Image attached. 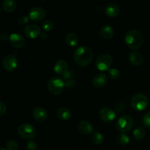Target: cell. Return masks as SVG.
Wrapping results in <instances>:
<instances>
[{
	"label": "cell",
	"mask_w": 150,
	"mask_h": 150,
	"mask_svg": "<svg viewBox=\"0 0 150 150\" xmlns=\"http://www.w3.org/2000/svg\"><path fill=\"white\" fill-rule=\"evenodd\" d=\"M16 1L15 0H4L2 2V8L6 13H13L16 8Z\"/></svg>",
	"instance_id": "obj_22"
},
{
	"label": "cell",
	"mask_w": 150,
	"mask_h": 150,
	"mask_svg": "<svg viewBox=\"0 0 150 150\" xmlns=\"http://www.w3.org/2000/svg\"><path fill=\"white\" fill-rule=\"evenodd\" d=\"M114 35V29L111 26L105 25L100 29V35L105 40H110Z\"/></svg>",
	"instance_id": "obj_18"
},
{
	"label": "cell",
	"mask_w": 150,
	"mask_h": 150,
	"mask_svg": "<svg viewBox=\"0 0 150 150\" xmlns=\"http://www.w3.org/2000/svg\"><path fill=\"white\" fill-rule=\"evenodd\" d=\"M145 136H146V130L142 127H137L133 131V138L138 142L143 140Z\"/></svg>",
	"instance_id": "obj_23"
},
{
	"label": "cell",
	"mask_w": 150,
	"mask_h": 150,
	"mask_svg": "<svg viewBox=\"0 0 150 150\" xmlns=\"http://www.w3.org/2000/svg\"><path fill=\"white\" fill-rule=\"evenodd\" d=\"M94 127L92 123L88 121H81L79 124V130L83 135L88 136L93 133Z\"/></svg>",
	"instance_id": "obj_14"
},
{
	"label": "cell",
	"mask_w": 150,
	"mask_h": 150,
	"mask_svg": "<svg viewBox=\"0 0 150 150\" xmlns=\"http://www.w3.org/2000/svg\"><path fill=\"white\" fill-rule=\"evenodd\" d=\"M125 40L129 48L136 50L143 45L144 38L140 31L137 29H130L126 33Z\"/></svg>",
	"instance_id": "obj_2"
},
{
	"label": "cell",
	"mask_w": 150,
	"mask_h": 150,
	"mask_svg": "<svg viewBox=\"0 0 150 150\" xmlns=\"http://www.w3.org/2000/svg\"><path fill=\"white\" fill-rule=\"evenodd\" d=\"M117 142L121 146H126L130 142V138L125 133H121L117 137Z\"/></svg>",
	"instance_id": "obj_25"
},
{
	"label": "cell",
	"mask_w": 150,
	"mask_h": 150,
	"mask_svg": "<svg viewBox=\"0 0 150 150\" xmlns=\"http://www.w3.org/2000/svg\"><path fill=\"white\" fill-rule=\"evenodd\" d=\"M40 28L35 23H29L25 27L24 35L31 39H35L40 36Z\"/></svg>",
	"instance_id": "obj_11"
},
{
	"label": "cell",
	"mask_w": 150,
	"mask_h": 150,
	"mask_svg": "<svg viewBox=\"0 0 150 150\" xmlns=\"http://www.w3.org/2000/svg\"><path fill=\"white\" fill-rule=\"evenodd\" d=\"M76 86V83L73 79L65 81V87L69 90H73Z\"/></svg>",
	"instance_id": "obj_33"
},
{
	"label": "cell",
	"mask_w": 150,
	"mask_h": 150,
	"mask_svg": "<svg viewBox=\"0 0 150 150\" xmlns=\"http://www.w3.org/2000/svg\"><path fill=\"white\" fill-rule=\"evenodd\" d=\"M131 105L134 110L141 111L144 110L148 105V98L144 94L137 93L131 99Z\"/></svg>",
	"instance_id": "obj_4"
},
{
	"label": "cell",
	"mask_w": 150,
	"mask_h": 150,
	"mask_svg": "<svg viewBox=\"0 0 150 150\" xmlns=\"http://www.w3.org/2000/svg\"><path fill=\"white\" fill-rule=\"evenodd\" d=\"M108 76L112 80H117L120 78V73L118 69L111 68L108 71Z\"/></svg>",
	"instance_id": "obj_26"
},
{
	"label": "cell",
	"mask_w": 150,
	"mask_h": 150,
	"mask_svg": "<svg viewBox=\"0 0 150 150\" xmlns=\"http://www.w3.org/2000/svg\"><path fill=\"white\" fill-rule=\"evenodd\" d=\"M65 87V82L59 77L51 78L48 82V88L49 92L54 95H59L62 92Z\"/></svg>",
	"instance_id": "obj_3"
},
{
	"label": "cell",
	"mask_w": 150,
	"mask_h": 150,
	"mask_svg": "<svg viewBox=\"0 0 150 150\" xmlns=\"http://www.w3.org/2000/svg\"><path fill=\"white\" fill-rule=\"evenodd\" d=\"M10 43L11 44L12 46L16 48H23L25 44V39L23 35L20 33L14 32L10 35Z\"/></svg>",
	"instance_id": "obj_12"
},
{
	"label": "cell",
	"mask_w": 150,
	"mask_h": 150,
	"mask_svg": "<svg viewBox=\"0 0 150 150\" xmlns=\"http://www.w3.org/2000/svg\"><path fill=\"white\" fill-rule=\"evenodd\" d=\"M108 81V78L103 73H98L92 79V84L97 88H100L105 86Z\"/></svg>",
	"instance_id": "obj_15"
},
{
	"label": "cell",
	"mask_w": 150,
	"mask_h": 150,
	"mask_svg": "<svg viewBox=\"0 0 150 150\" xmlns=\"http://www.w3.org/2000/svg\"><path fill=\"white\" fill-rule=\"evenodd\" d=\"M45 16V11L42 7L35 6L29 10V17L31 20L40 21L42 20Z\"/></svg>",
	"instance_id": "obj_10"
},
{
	"label": "cell",
	"mask_w": 150,
	"mask_h": 150,
	"mask_svg": "<svg viewBox=\"0 0 150 150\" xmlns=\"http://www.w3.org/2000/svg\"><path fill=\"white\" fill-rule=\"evenodd\" d=\"M104 140V136L100 132L96 131L93 133L92 136V141L95 144L100 145L103 143Z\"/></svg>",
	"instance_id": "obj_24"
},
{
	"label": "cell",
	"mask_w": 150,
	"mask_h": 150,
	"mask_svg": "<svg viewBox=\"0 0 150 150\" xmlns=\"http://www.w3.org/2000/svg\"><path fill=\"white\" fill-rule=\"evenodd\" d=\"M64 40L65 42L70 47H75L78 45L79 42V38L78 36L75 33L70 32L67 33L64 37Z\"/></svg>",
	"instance_id": "obj_21"
},
{
	"label": "cell",
	"mask_w": 150,
	"mask_h": 150,
	"mask_svg": "<svg viewBox=\"0 0 150 150\" xmlns=\"http://www.w3.org/2000/svg\"><path fill=\"white\" fill-rule=\"evenodd\" d=\"M57 115L59 119L62 120H68L71 117V111L69 108L65 107H61L57 111Z\"/></svg>",
	"instance_id": "obj_20"
},
{
	"label": "cell",
	"mask_w": 150,
	"mask_h": 150,
	"mask_svg": "<svg viewBox=\"0 0 150 150\" xmlns=\"http://www.w3.org/2000/svg\"><path fill=\"white\" fill-rule=\"evenodd\" d=\"M125 109V105L122 103H119L116 104L115 106H114V110H115L116 112L121 113Z\"/></svg>",
	"instance_id": "obj_34"
},
{
	"label": "cell",
	"mask_w": 150,
	"mask_h": 150,
	"mask_svg": "<svg viewBox=\"0 0 150 150\" xmlns=\"http://www.w3.org/2000/svg\"><path fill=\"white\" fill-rule=\"evenodd\" d=\"M54 70L56 73L62 76L68 70V64L64 59H59L54 64Z\"/></svg>",
	"instance_id": "obj_16"
},
{
	"label": "cell",
	"mask_w": 150,
	"mask_h": 150,
	"mask_svg": "<svg viewBox=\"0 0 150 150\" xmlns=\"http://www.w3.org/2000/svg\"><path fill=\"white\" fill-rule=\"evenodd\" d=\"M7 150H17L18 148V143L14 139L8 141L6 144Z\"/></svg>",
	"instance_id": "obj_28"
},
{
	"label": "cell",
	"mask_w": 150,
	"mask_h": 150,
	"mask_svg": "<svg viewBox=\"0 0 150 150\" xmlns=\"http://www.w3.org/2000/svg\"><path fill=\"white\" fill-rule=\"evenodd\" d=\"M42 27L45 32H50L54 28V23L50 20H45L42 22Z\"/></svg>",
	"instance_id": "obj_27"
},
{
	"label": "cell",
	"mask_w": 150,
	"mask_h": 150,
	"mask_svg": "<svg viewBox=\"0 0 150 150\" xmlns=\"http://www.w3.org/2000/svg\"><path fill=\"white\" fill-rule=\"evenodd\" d=\"M32 116L34 119L38 122H44L48 118V111L42 107H35L32 110Z\"/></svg>",
	"instance_id": "obj_13"
},
{
	"label": "cell",
	"mask_w": 150,
	"mask_h": 150,
	"mask_svg": "<svg viewBox=\"0 0 150 150\" xmlns=\"http://www.w3.org/2000/svg\"><path fill=\"white\" fill-rule=\"evenodd\" d=\"M113 63V59L111 56L108 54H103L98 57L95 62L96 67L100 71L109 70Z\"/></svg>",
	"instance_id": "obj_6"
},
{
	"label": "cell",
	"mask_w": 150,
	"mask_h": 150,
	"mask_svg": "<svg viewBox=\"0 0 150 150\" xmlns=\"http://www.w3.org/2000/svg\"><path fill=\"white\" fill-rule=\"evenodd\" d=\"M73 76H74V75H73V71L72 70H68L65 73H64V74L62 75L63 79L65 80V81L73 79Z\"/></svg>",
	"instance_id": "obj_32"
},
{
	"label": "cell",
	"mask_w": 150,
	"mask_h": 150,
	"mask_svg": "<svg viewBox=\"0 0 150 150\" xmlns=\"http://www.w3.org/2000/svg\"><path fill=\"white\" fill-rule=\"evenodd\" d=\"M40 37L42 39H47L48 38V35L46 33H45V32H41Z\"/></svg>",
	"instance_id": "obj_37"
},
{
	"label": "cell",
	"mask_w": 150,
	"mask_h": 150,
	"mask_svg": "<svg viewBox=\"0 0 150 150\" xmlns=\"http://www.w3.org/2000/svg\"><path fill=\"white\" fill-rule=\"evenodd\" d=\"M105 14L111 18H114L119 15L120 12V7L115 3H109L105 9Z\"/></svg>",
	"instance_id": "obj_17"
},
{
	"label": "cell",
	"mask_w": 150,
	"mask_h": 150,
	"mask_svg": "<svg viewBox=\"0 0 150 150\" xmlns=\"http://www.w3.org/2000/svg\"><path fill=\"white\" fill-rule=\"evenodd\" d=\"M133 120L130 116H122L117 121V128L122 133H125L126 132L130 131L133 128Z\"/></svg>",
	"instance_id": "obj_7"
},
{
	"label": "cell",
	"mask_w": 150,
	"mask_h": 150,
	"mask_svg": "<svg viewBox=\"0 0 150 150\" xmlns=\"http://www.w3.org/2000/svg\"><path fill=\"white\" fill-rule=\"evenodd\" d=\"M7 111V106L3 102H0V115L3 116Z\"/></svg>",
	"instance_id": "obj_35"
},
{
	"label": "cell",
	"mask_w": 150,
	"mask_h": 150,
	"mask_svg": "<svg viewBox=\"0 0 150 150\" xmlns=\"http://www.w3.org/2000/svg\"><path fill=\"white\" fill-rule=\"evenodd\" d=\"M18 133L19 136L24 139H32L36 136V129L32 125L29 123H23L20 125L18 128Z\"/></svg>",
	"instance_id": "obj_5"
},
{
	"label": "cell",
	"mask_w": 150,
	"mask_h": 150,
	"mask_svg": "<svg viewBox=\"0 0 150 150\" xmlns=\"http://www.w3.org/2000/svg\"><path fill=\"white\" fill-rule=\"evenodd\" d=\"M2 65L5 70L12 72L18 67V60L16 56L13 54H7L2 59Z\"/></svg>",
	"instance_id": "obj_8"
},
{
	"label": "cell",
	"mask_w": 150,
	"mask_h": 150,
	"mask_svg": "<svg viewBox=\"0 0 150 150\" xmlns=\"http://www.w3.org/2000/svg\"><path fill=\"white\" fill-rule=\"evenodd\" d=\"M10 37H8V35H7L6 33H1L0 35V40H1L2 42H5L7 39H9Z\"/></svg>",
	"instance_id": "obj_36"
},
{
	"label": "cell",
	"mask_w": 150,
	"mask_h": 150,
	"mask_svg": "<svg viewBox=\"0 0 150 150\" xmlns=\"http://www.w3.org/2000/svg\"><path fill=\"white\" fill-rule=\"evenodd\" d=\"M26 150H37L38 149V144L33 140L29 141L26 145Z\"/></svg>",
	"instance_id": "obj_31"
},
{
	"label": "cell",
	"mask_w": 150,
	"mask_h": 150,
	"mask_svg": "<svg viewBox=\"0 0 150 150\" xmlns=\"http://www.w3.org/2000/svg\"><path fill=\"white\" fill-rule=\"evenodd\" d=\"M99 117L105 122H111L116 117V112L109 107H104L99 111Z\"/></svg>",
	"instance_id": "obj_9"
},
{
	"label": "cell",
	"mask_w": 150,
	"mask_h": 150,
	"mask_svg": "<svg viewBox=\"0 0 150 150\" xmlns=\"http://www.w3.org/2000/svg\"><path fill=\"white\" fill-rule=\"evenodd\" d=\"M1 150H7L6 149H4V147H1Z\"/></svg>",
	"instance_id": "obj_38"
},
{
	"label": "cell",
	"mask_w": 150,
	"mask_h": 150,
	"mask_svg": "<svg viewBox=\"0 0 150 150\" xmlns=\"http://www.w3.org/2000/svg\"><path fill=\"white\" fill-rule=\"evenodd\" d=\"M129 61L133 65L139 66L143 62V56L139 52H131L129 55Z\"/></svg>",
	"instance_id": "obj_19"
},
{
	"label": "cell",
	"mask_w": 150,
	"mask_h": 150,
	"mask_svg": "<svg viewBox=\"0 0 150 150\" xmlns=\"http://www.w3.org/2000/svg\"><path fill=\"white\" fill-rule=\"evenodd\" d=\"M29 20V16H26V15H21V16H19L18 18L17 21L20 25H25L26 24V23H28Z\"/></svg>",
	"instance_id": "obj_29"
},
{
	"label": "cell",
	"mask_w": 150,
	"mask_h": 150,
	"mask_svg": "<svg viewBox=\"0 0 150 150\" xmlns=\"http://www.w3.org/2000/svg\"><path fill=\"white\" fill-rule=\"evenodd\" d=\"M142 122L146 127H150V111L146 112L142 118Z\"/></svg>",
	"instance_id": "obj_30"
},
{
	"label": "cell",
	"mask_w": 150,
	"mask_h": 150,
	"mask_svg": "<svg viewBox=\"0 0 150 150\" xmlns=\"http://www.w3.org/2000/svg\"><path fill=\"white\" fill-rule=\"evenodd\" d=\"M93 56L94 54L92 49L89 47L83 45L79 47L76 50L73 58L76 64L81 67H85L92 62Z\"/></svg>",
	"instance_id": "obj_1"
}]
</instances>
